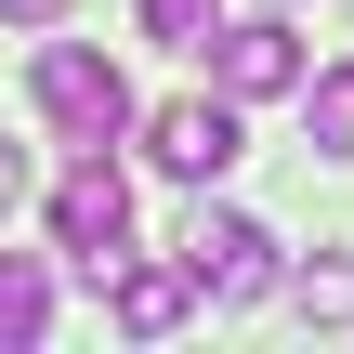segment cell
I'll return each mask as SVG.
<instances>
[{"label":"cell","mask_w":354,"mask_h":354,"mask_svg":"<svg viewBox=\"0 0 354 354\" xmlns=\"http://www.w3.org/2000/svg\"><path fill=\"white\" fill-rule=\"evenodd\" d=\"M26 92H39V118H53L66 145H118V131H131V79H118L92 39H39Z\"/></svg>","instance_id":"1"},{"label":"cell","mask_w":354,"mask_h":354,"mask_svg":"<svg viewBox=\"0 0 354 354\" xmlns=\"http://www.w3.org/2000/svg\"><path fill=\"white\" fill-rule=\"evenodd\" d=\"M53 250H66L92 289H105V263L131 250V184H118V158H105V145H79V171L53 184Z\"/></svg>","instance_id":"2"},{"label":"cell","mask_w":354,"mask_h":354,"mask_svg":"<svg viewBox=\"0 0 354 354\" xmlns=\"http://www.w3.org/2000/svg\"><path fill=\"white\" fill-rule=\"evenodd\" d=\"M171 250H184L197 302H263V289H276V236H263L250 210H197V223H184Z\"/></svg>","instance_id":"3"},{"label":"cell","mask_w":354,"mask_h":354,"mask_svg":"<svg viewBox=\"0 0 354 354\" xmlns=\"http://www.w3.org/2000/svg\"><path fill=\"white\" fill-rule=\"evenodd\" d=\"M145 158H158L171 184H223V171H236V92H184V105H158V118H145Z\"/></svg>","instance_id":"4"},{"label":"cell","mask_w":354,"mask_h":354,"mask_svg":"<svg viewBox=\"0 0 354 354\" xmlns=\"http://www.w3.org/2000/svg\"><path fill=\"white\" fill-rule=\"evenodd\" d=\"M210 79H223L236 105H276V92H302L315 66H302V26L250 13V26H210Z\"/></svg>","instance_id":"5"},{"label":"cell","mask_w":354,"mask_h":354,"mask_svg":"<svg viewBox=\"0 0 354 354\" xmlns=\"http://www.w3.org/2000/svg\"><path fill=\"white\" fill-rule=\"evenodd\" d=\"M184 302H197V276H184V250H171V263H131V250L105 263V315H118L131 342H171V328H184Z\"/></svg>","instance_id":"6"},{"label":"cell","mask_w":354,"mask_h":354,"mask_svg":"<svg viewBox=\"0 0 354 354\" xmlns=\"http://www.w3.org/2000/svg\"><path fill=\"white\" fill-rule=\"evenodd\" d=\"M39 328H53V276H39L26 250H0V354H26Z\"/></svg>","instance_id":"7"},{"label":"cell","mask_w":354,"mask_h":354,"mask_svg":"<svg viewBox=\"0 0 354 354\" xmlns=\"http://www.w3.org/2000/svg\"><path fill=\"white\" fill-rule=\"evenodd\" d=\"M302 131H315V158H354V66L302 79Z\"/></svg>","instance_id":"8"},{"label":"cell","mask_w":354,"mask_h":354,"mask_svg":"<svg viewBox=\"0 0 354 354\" xmlns=\"http://www.w3.org/2000/svg\"><path fill=\"white\" fill-rule=\"evenodd\" d=\"M131 13H145V39H158V53H210V26H223L210 0H131Z\"/></svg>","instance_id":"9"},{"label":"cell","mask_w":354,"mask_h":354,"mask_svg":"<svg viewBox=\"0 0 354 354\" xmlns=\"http://www.w3.org/2000/svg\"><path fill=\"white\" fill-rule=\"evenodd\" d=\"M289 302H302V315H315V328H354V263H315V276H302V289H289Z\"/></svg>","instance_id":"10"},{"label":"cell","mask_w":354,"mask_h":354,"mask_svg":"<svg viewBox=\"0 0 354 354\" xmlns=\"http://www.w3.org/2000/svg\"><path fill=\"white\" fill-rule=\"evenodd\" d=\"M13 197H26V158H13V145H0V223H13Z\"/></svg>","instance_id":"11"},{"label":"cell","mask_w":354,"mask_h":354,"mask_svg":"<svg viewBox=\"0 0 354 354\" xmlns=\"http://www.w3.org/2000/svg\"><path fill=\"white\" fill-rule=\"evenodd\" d=\"M0 13H13V26H53V13H66V0H0Z\"/></svg>","instance_id":"12"}]
</instances>
